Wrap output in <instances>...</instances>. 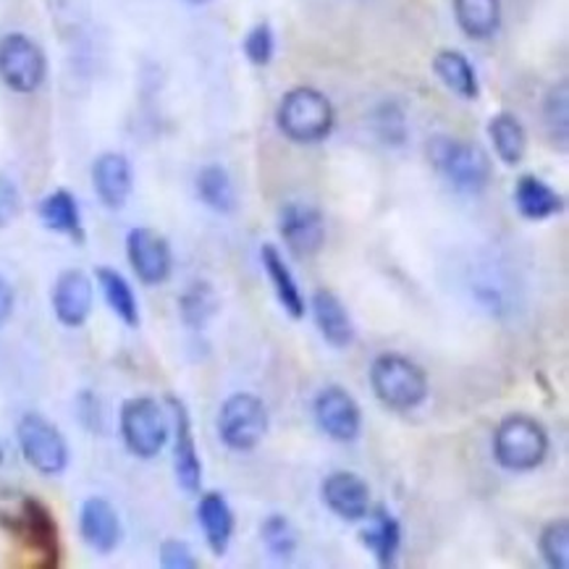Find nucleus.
<instances>
[{
  "label": "nucleus",
  "instance_id": "obj_28",
  "mask_svg": "<svg viewBox=\"0 0 569 569\" xmlns=\"http://www.w3.org/2000/svg\"><path fill=\"white\" fill-rule=\"evenodd\" d=\"M94 276H98L100 291H103L108 308L116 312V318H119L121 323L129 328L140 326V305H137V297H134V289H131V283L123 279L116 268H106V266L98 268Z\"/></svg>",
  "mask_w": 569,
  "mask_h": 569
},
{
  "label": "nucleus",
  "instance_id": "obj_16",
  "mask_svg": "<svg viewBox=\"0 0 569 569\" xmlns=\"http://www.w3.org/2000/svg\"><path fill=\"white\" fill-rule=\"evenodd\" d=\"M323 505L331 509L339 520L360 522L368 520L370 512V486L357 472L337 470L320 486Z\"/></svg>",
  "mask_w": 569,
  "mask_h": 569
},
{
  "label": "nucleus",
  "instance_id": "obj_13",
  "mask_svg": "<svg viewBox=\"0 0 569 569\" xmlns=\"http://www.w3.org/2000/svg\"><path fill=\"white\" fill-rule=\"evenodd\" d=\"M171 407V433H173V472L184 493H200L202 486V459L197 455V441L187 405L179 397H169Z\"/></svg>",
  "mask_w": 569,
  "mask_h": 569
},
{
  "label": "nucleus",
  "instance_id": "obj_9",
  "mask_svg": "<svg viewBox=\"0 0 569 569\" xmlns=\"http://www.w3.org/2000/svg\"><path fill=\"white\" fill-rule=\"evenodd\" d=\"M312 415H316L318 428L323 430L328 439L339 443H352L360 439L362 410L345 386L331 383L320 389L316 401H312Z\"/></svg>",
  "mask_w": 569,
  "mask_h": 569
},
{
  "label": "nucleus",
  "instance_id": "obj_3",
  "mask_svg": "<svg viewBox=\"0 0 569 569\" xmlns=\"http://www.w3.org/2000/svg\"><path fill=\"white\" fill-rule=\"evenodd\" d=\"M428 158L433 169L465 194H480L491 184L493 166L488 152L476 142L439 134L428 142Z\"/></svg>",
  "mask_w": 569,
  "mask_h": 569
},
{
  "label": "nucleus",
  "instance_id": "obj_21",
  "mask_svg": "<svg viewBox=\"0 0 569 569\" xmlns=\"http://www.w3.org/2000/svg\"><path fill=\"white\" fill-rule=\"evenodd\" d=\"M370 525L362 530V546L373 553L378 567H393L397 565L399 549H401V525L393 517L391 509L378 505L370 507Z\"/></svg>",
  "mask_w": 569,
  "mask_h": 569
},
{
  "label": "nucleus",
  "instance_id": "obj_34",
  "mask_svg": "<svg viewBox=\"0 0 569 569\" xmlns=\"http://www.w3.org/2000/svg\"><path fill=\"white\" fill-rule=\"evenodd\" d=\"M242 50L247 56V61L252 66H268L273 61L276 53V38L271 24H254L250 32L244 34Z\"/></svg>",
  "mask_w": 569,
  "mask_h": 569
},
{
  "label": "nucleus",
  "instance_id": "obj_36",
  "mask_svg": "<svg viewBox=\"0 0 569 569\" xmlns=\"http://www.w3.org/2000/svg\"><path fill=\"white\" fill-rule=\"evenodd\" d=\"M21 210V194H19V187L13 184L9 177H3L0 173V229H6V226H11L17 221Z\"/></svg>",
  "mask_w": 569,
  "mask_h": 569
},
{
  "label": "nucleus",
  "instance_id": "obj_12",
  "mask_svg": "<svg viewBox=\"0 0 569 569\" xmlns=\"http://www.w3.org/2000/svg\"><path fill=\"white\" fill-rule=\"evenodd\" d=\"M13 528L24 538L29 551L40 559V567H58V561H61V536H58L53 512L40 499L27 496L21 501V512L17 515Z\"/></svg>",
  "mask_w": 569,
  "mask_h": 569
},
{
  "label": "nucleus",
  "instance_id": "obj_5",
  "mask_svg": "<svg viewBox=\"0 0 569 569\" xmlns=\"http://www.w3.org/2000/svg\"><path fill=\"white\" fill-rule=\"evenodd\" d=\"M119 430L129 455L137 459H156L169 443L171 422L158 399L131 397L121 405Z\"/></svg>",
  "mask_w": 569,
  "mask_h": 569
},
{
  "label": "nucleus",
  "instance_id": "obj_20",
  "mask_svg": "<svg viewBox=\"0 0 569 569\" xmlns=\"http://www.w3.org/2000/svg\"><path fill=\"white\" fill-rule=\"evenodd\" d=\"M260 262H262V268H266L268 281H271L276 299H279L283 312H287L291 320H302L305 312H308V305H305L302 289H299L295 273H291L287 260H283V254L279 252V247L262 244Z\"/></svg>",
  "mask_w": 569,
  "mask_h": 569
},
{
  "label": "nucleus",
  "instance_id": "obj_1",
  "mask_svg": "<svg viewBox=\"0 0 569 569\" xmlns=\"http://www.w3.org/2000/svg\"><path fill=\"white\" fill-rule=\"evenodd\" d=\"M370 389L393 412H412L426 405L430 383L426 370L410 357L397 352L378 355L370 365Z\"/></svg>",
  "mask_w": 569,
  "mask_h": 569
},
{
  "label": "nucleus",
  "instance_id": "obj_15",
  "mask_svg": "<svg viewBox=\"0 0 569 569\" xmlns=\"http://www.w3.org/2000/svg\"><path fill=\"white\" fill-rule=\"evenodd\" d=\"M79 532H82V541L90 546L94 553L108 557V553L119 549L123 538V525L111 501L92 496V499H87L82 509H79Z\"/></svg>",
  "mask_w": 569,
  "mask_h": 569
},
{
  "label": "nucleus",
  "instance_id": "obj_26",
  "mask_svg": "<svg viewBox=\"0 0 569 569\" xmlns=\"http://www.w3.org/2000/svg\"><path fill=\"white\" fill-rule=\"evenodd\" d=\"M194 187L202 206L213 210V213L229 216L237 210V189H233V181L223 166L218 163L202 166V169L197 171Z\"/></svg>",
  "mask_w": 569,
  "mask_h": 569
},
{
  "label": "nucleus",
  "instance_id": "obj_33",
  "mask_svg": "<svg viewBox=\"0 0 569 569\" xmlns=\"http://www.w3.org/2000/svg\"><path fill=\"white\" fill-rule=\"evenodd\" d=\"M373 129L386 144H401L407 137V119L397 103L378 106L373 113Z\"/></svg>",
  "mask_w": 569,
  "mask_h": 569
},
{
  "label": "nucleus",
  "instance_id": "obj_4",
  "mask_svg": "<svg viewBox=\"0 0 569 569\" xmlns=\"http://www.w3.org/2000/svg\"><path fill=\"white\" fill-rule=\"evenodd\" d=\"M493 457L509 472H532L549 457V433L532 415L512 412L493 430Z\"/></svg>",
  "mask_w": 569,
  "mask_h": 569
},
{
  "label": "nucleus",
  "instance_id": "obj_37",
  "mask_svg": "<svg viewBox=\"0 0 569 569\" xmlns=\"http://www.w3.org/2000/svg\"><path fill=\"white\" fill-rule=\"evenodd\" d=\"M13 302H17V299H13V289H11V283L3 279V276H0V326L6 323V320L11 318V312H13Z\"/></svg>",
  "mask_w": 569,
  "mask_h": 569
},
{
  "label": "nucleus",
  "instance_id": "obj_23",
  "mask_svg": "<svg viewBox=\"0 0 569 569\" xmlns=\"http://www.w3.org/2000/svg\"><path fill=\"white\" fill-rule=\"evenodd\" d=\"M38 216L48 231L63 233V237L74 239L77 244L84 242L82 213H79L77 197L71 194L69 189H56V192L42 197L38 206Z\"/></svg>",
  "mask_w": 569,
  "mask_h": 569
},
{
  "label": "nucleus",
  "instance_id": "obj_30",
  "mask_svg": "<svg viewBox=\"0 0 569 569\" xmlns=\"http://www.w3.org/2000/svg\"><path fill=\"white\" fill-rule=\"evenodd\" d=\"M260 536H262V546H266V551L271 553L276 561L295 559L299 536L287 515H268L266 520H262Z\"/></svg>",
  "mask_w": 569,
  "mask_h": 569
},
{
  "label": "nucleus",
  "instance_id": "obj_22",
  "mask_svg": "<svg viewBox=\"0 0 569 569\" xmlns=\"http://www.w3.org/2000/svg\"><path fill=\"white\" fill-rule=\"evenodd\" d=\"M515 208L525 221H549L565 210V197H561L551 184L543 179L525 173L517 179L515 187Z\"/></svg>",
  "mask_w": 569,
  "mask_h": 569
},
{
  "label": "nucleus",
  "instance_id": "obj_18",
  "mask_svg": "<svg viewBox=\"0 0 569 569\" xmlns=\"http://www.w3.org/2000/svg\"><path fill=\"white\" fill-rule=\"evenodd\" d=\"M312 318H316L318 333L328 347L347 349L355 341V323L345 302L331 289H316L310 299Z\"/></svg>",
  "mask_w": 569,
  "mask_h": 569
},
{
  "label": "nucleus",
  "instance_id": "obj_38",
  "mask_svg": "<svg viewBox=\"0 0 569 569\" xmlns=\"http://www.w3.org/2000/svg\"><path fill=\"white\" fill-rule=\"evenodd\" d=\"M187 3H192V6H206V3H210V0H187Z\"/></svg>",
  "mask_w": 569,
  "mask_h": 569
},
{
  "label": "nucleus",
  "instance_id": "obj_7",
  "mask_svg": "<svg viewBox=\"0 0 569 569\" xmlns=\"http://www.w3.org/2000/svg\"><path fill=\"white\" fill-rule=\"evenodd\" d=\"M19 449L27 465L46 478L63 476L69 467V443L63 433L48 418L38 412H27L17 428Z\"/></svg>",
  "mask_w": 569,
  "mask_h": 569
},
{
  "label": "nucleus",
  "instance_id": "obj_39",
  "mask_svg": "<svg viewBox=\"0 0 569 569\" xmlns=\"http://www.w3.org/2000/svg\"><path fill=\"white\" fill-rule=\"evenodd\" d=\"M0 462H3V449H0Z\"/></svg>",
  "mask_w": 569,
  "mask_h": 569
},
{
  "label": "nucleus",
  "instance_id": "obj_31",
  "mask_svg": "<svg viewBox=\"0 0 569 569\" xmlns=\"http://www.w3.org/2000/svg\"><path fill=\"white\" fill-rule=\"evenodd\" d=\"M538 551L551 569H569V520H551L538 536Z\"/></svg>",
  "mask_w": 569,
  "mask_h": 569
},
{
  "label": "nucleus",
  "instance_id": "obj_27",
  "mask_svg": "<svg viewBox=\"0 0 569 569\" xmlns=\"http://www.w3.org/2000/svg\"><path fill=\"white\" fill-rule=\"evenodd\" d=\"M488 137H491L496 156L501 163L507 166H520L525 152H528V131H525L522 121L515 113H496L488 121Z\"/></svg>",
  "mask_w": 569,
  "mask_h": 569
},
{
  "label": "nucleus",
  "instance_id": "obj_29",
  "mask_svg": "<svg viewBox=\"0 0 569 569\" xmlns=\"http://www.w3.org/2000/svg\"><path fill=\"white\" fill-rule=\"evenodd\" d=\"M221 310V297L210 281H192L179 297V318L187 328H206Z\"/></svg>",
  "mask_w": 569,
  "mask_h": 569
},
{
  "label": "nucleus",
  "instance_id": "obj_2",
  "mask_svg": "<svg viewBox=\"0 0 569 569\" xmlns=\"http://www.w3.org/2000/svg\"><path fill=\"white\" fill-rule=\"evenodd\" d=\"M337 111L316 87H295L281 98L276 111V127L289 142L318 144L331 137Z\"/></svg>",
  "mask_w": 569,
  "mask_h": 569
},
{
  "label": "nucleus",
  "instance_id": "obj_17",
  "mask_svg": "<svg viewBox=\"0 0 569 569\" xmlns=\"http://www.w3.org/2000/svg\"><path fill=\"white\" fill-rule=\"evenodd\" d=\"M92 187L100 206L108 210H121L129 202L134 189V173L131 163L121 152H103L92 163Z\"/></svg>",
  "mask_w": 569,
  "mask_h": 569
},
{
  "label": "nucleus",
  "instance_id": "obj_10",
  "mask_svg": "<svg viewBox=\"0 0 569 569\" xmlns=\"http://www.w3.org/2000/svg\"><path fill=\"white\" fill-rule=\"evenodd\" d=\"M127 258L137 279L148 287H160L171 279L173 254L163 233L148 226H137L127 233Z\"/></svg>",
  "mask_w": 569,
  "mask_h": 569
},
{
  "label": "nucleus",
  "instance_id": "obj_35",
  "mask_svg": "<svg viewBox=\"0 0 569 569\" xmlns=\"http://www.w3.org/2000/svg\"><path fill=\"white\" fill-rule=\"evenodd\" d=\"M160 565L166 569H194L200 561H197L192 546L187 541L169 538V541L160 543Z\"/></svg>",
  "mask_w": 569,
  "mask_h": 569
},
{
  "label": "nucleus",
  "instance_id": "obj_11",
  "mask_svg": "<svg viewBox=\"0 0 569 569\" xmlns=\"http://www.w3.org/2000/svg\"><path fill=\"white\" fill-rule=\"evenodd\" d=\"M279 233L295 258H316L326 244V218L308 202H287L279 213Z\"/></svg>",
  "mask_w": 569,
  "mask_h": 569
},
{
  "label": "nucleus",
  "instance_id": "obj_25",
  "mask_svg": "<svg viewBox=\"0 0 569 569\" xmlns=\"http://www.w3.org/2000/svg\"><path fill=\"white\" fill-rule=\"evenodd\" d=\"M455 19L470 40H491L501 27V0H455Z\"/></svg>",
  "mask_w": 569,
  "mask_h": 569
},
{
  "label": "nucleus",
  "instance_id": "obj_6",
  "mask_svg": "<svg viewBox=\"0 0 569 569\" xmlns=\"http://www.w3.org/2000/svg\"><path fill=\"white\" fill-rule=\"evenodd\" d=\"M268 428H271V415H268L266 401L258 393H231L218 412V436H221L226 449L239 451V455L258 449Z\"/></svg>",
  "mask_w": 569,
  "mask_h": 569
},
{
  "label": "nucleus",
  "instance_id": "obj_19",
  "mask_svg": "<svg viewBox=\"0 0 569 569\" xmlns=\"http://www.w3.org/2000/svg\"><path fill=\"white\" fill-rule=\"evenodd\" d=\"M197 522H200L208 549L213 551L216 557H226L233 538V528H237L233 509L229 501H226V496L218 491L202 493L200 505H197Z\"/></svg>",
  "mask_w": 569,
  "mask_h": 569
},
{
  "label": "nucleus",
  "instance_id": "obj_14",
  "mask_svg": "<svg viewBox=\"0 0 569 569\" xmlns=\"http://www.w3.org/2000/svg\"><path fill=\"white\" fill-rule=\"evenodd\" d=\"M50 302H53L58 323L66 328H82L90 320L94 305V289L90 276L84 271H77V268L63 271L53 283Z\"/></svg>",
  "mask_w": 569,
  "mask_h": 569
},
{
  "label": "nucleus",
  "instance_id": "obj_8",
  "mask_svg": "<svg viewBox=\"0 0 569 569\" xmlns=\"http://www.w3.org/2000/svg\"><path fill=\"white\" fill-rule=\"evenodd\" d=\"M48 79V58L32 38L11 32L0 38V82L17 94L38 92Z\"/></svg>",
  "mask_w": 569,
  "mask_h": 569
},
{
  "label": "nucleus",
  "instance_id": "obj_24",
  "mask_svg": "<svg viewBox=\"0 0 569 569\" xmlns=\"http://www.w3.org/2000/svg\"><path fill=\"white\" fill-rule=\"evenodd\" d=\"M433 71L441 79V84L449 92H455L462 100H478L480 82L476 74V66L470 63V58L459 50H441L433 58Z\"/></svg>",
  "mask_w": 569,
  "mask_h": 569
},
{
  "label": "nucleus",
  "instance_id": "obj_32",
  "mask_svg": "<svg viewBox=\"0 0 569 569\" xmlns=\"http://www.w3.org/2000/svg\"><path fill=\"white\" fill-rule=\"evenodd\" d=\"M543 123L553 144L567 148V134H569V94L567 84L561 82L551 87V92L543 100Z\"/></svg>",
  "mask_w": 569,
  "mask_h": 569
}]
</instances>
